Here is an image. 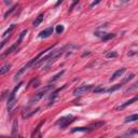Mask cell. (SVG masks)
I'll return each instance as SVG.
<instances>
[{
  "label": "cell",
  "mask_w": 138,
  "mask_h": 138,
  "mask_svg": "<svg viewBox=\"0 0 138 138\" xmlns=\"http://www.w3.org/2000/svg\"><path fill=\"white\" fill-rule=\"evenodd\" d=\"M50 89H52V86H51V85H49V86H46V89H43V90H42V91H40L39 93H37V94L35 95V96H32L31 98L29 99V104H28V105H29V106H31V105H34L35 102L39 101V100L41 99L42 97L44 96V95H46V93L47 91H49Z\"/></svg>",
  "instance_id": "6da1fadb"
},
{
  "label": "cell",
  "mask_w": 138,
  "mask_h": 138,
  "mask_svg": "<svg viewBox=\"0 0 138 138\" xmlns=\"http://www.w3.org/2000/svg\"><path fill=\"white\" fill-rule=\"evenodd\" d=\"M136 97H137V99H138V95H137V96H136Z\"/></svg>",
  "instance_id": "836d02e7"
},
{
  "label": "cell",
  "mask_w": 138,
  "mask_h": 138,
  "mask_svg": "<svg viewBox=\"0 0 138 138\" xmlns=\"http://www.w3.org/2000/svg\"><path fill=\"white\" fill-rule=\"evenodd\" d=\"M64 72H65L64 70H62L61 72H58V74H55V76H54L53 78H52L51 80H50V82H51V83H52V82H55V81H57V80H58L59 78H61V77L63 76V74H64Z\"/></svg>",
  "instance_id": "9a60e30c"
},
{
  "label": "cell",
  "mask_w": 138,
  "mask_h": 138,
  "mask_svg": "<svg viewBox=\"0 0 138 138\" xmlns=\"http://www.w3.org/2000/svg\"><path fill=\"white\" fill-rule=\"evenodd\" d=\"M105 124V122L104 121H101V122H98V123H95V124H92L91 126H90V129H97V127H100L101 125H104Z\"/></svg>",
  "instance_id": "ac0fdd59"
},
{
  "label": "cell",
  "mask_w": 138,
  "mask_h": 138,
  "mask_svg": "<svg viewBox=\"0 0 138 138\" xmlns=\"http://www.w3.org/2000/svg\"><path fill=\"white\" fill-rule=\"evenodd\" d=\"M52 34H53V28H52V27H49V28L44 29V30H42L41 32H40L39 37H40V38H42V39L47 38V37H50Z\"/></svg>",
  "instance_id": "277c9868"
},
{
  "label": "cell",
  "mask_w": 138,
  "mask_h": 138,
  "mask_svg": "<svg viewBox=\"0 0 138 138\" xmlns=\"http://www.w3.org/2000/svg\"><path fill=\"white\" fill-rule=\"evenodd\" d=\"M10 68H11V64H6V65H3V66L1 67V69H0V74H4L6 72H8Z\"/></svg>",
  "instance_id": "8fae6325"
},
{
  "label": "cell",
  "mask_w": 138,
  "mask_h": 138,
  "mask_svg": "<svg viewBox=\"0 0 138 138\" xmlns=\"http://www.w3.org/2000/svg\"><path fill=\"white\" fill-rule=\"evenodd\" d=\"M136 100H138V99H137V97H134V98H130L129 100H127V101H125L123 105H121V106H120V107H118V109H119V110L124 109L125 107H127V106H129V105H132L133 102H135V101H136Z\"/></svg>",
  "instance_id": "52a82bcc"
},
{
  "label": "cell",
  "mask_w": 138,
  "mask_h": 138,
  "mask_svg": "<svg viewBox=\"0 0 138 138\" xmlns=\"http://www.w3.org/2000/svg\"><path fill=\"white\" fill-rule=\"evenodd\" d=\"M14 28H15V25H14V24H12L11 26H10L9 28H8V29H7L6 31L3 32V35H2V38H6V37H8L9 35H10V34H11V32H12V30H13Z\"/></svg>",
  "instance_id": "7c38bea8"
},
{
  "label": "cell",
  "mask_w": 138,
  "mask_h": 138,
  "mask_svg": "<svg viewBox=\"0 0 138 138\" xmlns=\"http://www.w3.org/2000/svg\"><path fill=\"white\" fill-rule=\"evenodd\" d=\"M129 0H121V3H126V2H129Z\"/></svg>",
  "instance_id": "4dcf8cb0"
},
{
  "label": "cell",
  "mask_w": 138,
  "mask_h": 138,
  "mask_svg": "<svg viewBox=\"0 0 138 138\" xmlns=\"http://www.w3.org/2000/svg\"><path fill=\"white\" fill-rule=\"evenodd\" d=\"M11 1H12V0H4V3H6V4H10V3H11Z\"/></svg>",
  "instance_id": "f1b7e54d"
},
{
  "label": "cell",
  "mask_w": 138,
  "mask_h": 138,
  "mask_svg": "<svg viewBox=\"0 0 138 138\" xmlns=\"http://www.w3.org/2000/svg\"><path fill=\"white\" fill-rule=\"evenodd\" d=\"M74 117L72 115H67V117H64V118H61V119L58 120V122H57V124L61 126V129H65V127H67L70 123L74 122Z\"/></svg>",
  "instance_id": "7a4b0ae2"
},
{
  "label": "cell",
  "mask_w": 138,
  "mask_h": 138,
  "mask_svg": "<svg viewBox=\"0 0 138 138\" xmlns=\"http://www.w3.org/2000/svg\"><path fill=\"white\" fill-rule=\"evenodd\" d=\"M95 93H104L105 92V89L102 86H99V87H96V89L94 90Z\"/></svg>",
  "instance_id": "d4e9b609"
},
{
  "label": "cell",
  "mask_w": 138,
  "mask_h": 138,
  "mask_svg": "<svg viewBox=\"0 0 138 138\" xmlns=\"http://www.w3.org/2000/svg\"><path fill=\"white\" fill-rule=\"evenodd\" d=\"M19 46V43H18V42H15V43H14L13 44V46H10L9 47V49L8 50H7V51L6 52H4V53L3 54H2L1 55V57H4V56H7V55H9V54H11V53H13V52L14 51H15V50L17 49V46Z\"/></svg>",
  "instance_id": "5b68a950"
},
{
  "label": "cell",
  "mask_w": 138,
  "mask_h": 138,
  "mask_svg": "<svg viewBox=\"0 0 138 138\" xmlns=\"http://www.w3.org/2000/svg\"><path fill=\"white\" fill-rule=\"evenodd\" d=\"M27 34V29L26 30H23L22 31V34L19 35V38H18V40H17V42H18V43H21L22 41H23V39H24V37H25V35Z\"/></svg>",
  "instance_id": "44dd1931"
},
{
  "label": "cell",
  "mask_w": 138,
  "mask_h": 138,
  "mask_svg": "<svg viewBox=\"0 0 138 138\" xmlns=\"http://www.w3.org/2000/svg\"><path fill=\"white\" fill-rule=\"evenodd\" d=\"M31 84H32V87H38V86H39V84H40L39 79H35V80H32L30 83H29V85H31Z\"/></svg>",
  "instance_id": "ffe728a7"
},
{
  "label": "cell",
  "mask_w": 138,
  "mask_h": 138,
  "mask_svg": "<svg viewBox=\"0 0 138 138\" xmlns=\"http://www.w3.org/2000/svg\"><path fill=\"white\" fill-rule=\"evenodd\" d=\"M16 8H17V4H15V6H13V7H12V8H11V9H10V10H9V11H8V12H7V13H6V14H4V17H6V18H7V17H8V16L10 15V14H11V13H12V12H13V11H14V10H15Z\"/></svg>",
  "instance_id": "7402d4cb"
},
{
  "label": "cell",
  "mask_w": 138,
  "mask_h": 138,
  "mask_svg": "<svg viewBox=\"0 0 138 138\" xmlns=\"http://www.w3.org/2000/svg\"><path fill=\"white\" fill-rule=\"evenodd\" d=\"M89 54H90V52H86V53H84L83 55H82V56H83V57H84V56H86V55H89Z\"/></svg>",
  "instance_id": "1f68e13d"
},
{
  "label": "cell",
  "mask_w": 138,
  "mask_h": 138,
  "mask_svg": "<svg viewBox=\"0 0 138 138\" xmlns=\"http://www.w3.org/2000/svg\"><path fill=\"white\" fill-rule=\"evenodd\" d=\"M17 127H18V124H17V121L13 122V125H12V137H16L17 136Z\"/></svg>",
  "instance_id": "30bf717a"
},
{
  "label": "cell",
  "mask_w": 138,
  "mask_h": 138,
  "mask_svg": "<svg viewBox=\"0 0 138 138\" xmlns=\"http://www.w3.org/2000/svg\"><path fill=\"white\" fill-rule=\"evenodd\" d=\"M64 31V26L63 25H57L56 26V32L57 34H62Z\"/></svg>",
  "instance_id": "cb8c5ba5"
},
{
  "label": "cell",
  "mask_w": 138,
  "mask_h": 138,
  "mask_svg": "<svg viewBox=\"0 0 138 138\" xmlns=\"http://www.w3.org/2000/svg\"><path fill=\"white\" fill-rule=\"evenodd\" d=\"M114 36H115L114 34H105V36L101 37V40H102V41H108L109 39L114 38Z\"/></svg>",
  "instance_id": "2e32d148"
},
{
  "label": "cell",
  "mask_w": 138,
  "mask_h": 138,
  "mask_svg": "<svg viewBox=\"0 0 138 138\" xmlns=\"http://www.w3.org/2000/svg\"><path fill=\"white\" fill-rule=\"evenodd\" d=\"M133 121H138V114H132L129 115V117L125 118L124 122L125 123H129V122H133Z\"/></svg>",
  "instance_id": "9c48e42d"
},
{
  "label": "cell",
  "mask_w": 138,
  "mask_h": 138,
  "mask_svg": "<svg viewBox=\"0 0 138 138\" xmlns=\"http://www.w3.org/2000/svg\"><path fill=\"white\" fill-rule=\"evenodd\" d=\"M121 87H122V83L115 84V85H113L112 87H110V89L108 90V92H109V93H112V92H114V91H118V90H120Z\"/></svg>",
  "instance_id": "e0dca14e"
},
{
  "label": "cell",
  "mask_w": 138,
  "mask_h": 138,
  "mask_svg": "<svg viewBox=\"0 0 138 138\" xmlns=\"http://www.w3.org/2000/svg\"><path fill=\"white\" fill-rule=\"evenodd\" d=\"M117 56H118V54L115 53V52H110V53L107 54V57H108V58H111V57H117Z\"/></svg>",
  "instance_id": "484cf974"
},
{
  "label": "cell",
  "mask_w": 138,
  "mask_h": 138,
  "mask_svg": "<svg viewBox=\"0 0 138 138\" xmlns=\"http://www.w3.org/2000/svg\"><path fill=\"white\" fill-rule=\"evenodd\" d=\"M91 129L90 127H74V129H71L72 133H76V132H86V130Z\"/></svg>",
  "instance_id": "5bb4252c"
},
{
  "label": "cell",
  "mask_w": 138,
  "mask_h": 138,
  "mask_svg": "<svg viewBox=\"0 0 138 138\" xmlns=\"http://www.w3.org/2000/svg\"><path fill=\"white\" fill-rule=\"evenodd\" d=\"M125 70H126L125 68H121V69L117 70V71H115L114 74H112V76H111V78H110V81L112 82V81H114L115 79H118V78H120V77H121L122 74H124V72H125Z\"/></svg>",
  "instance_id": "8992f818"
},
{
  "label": "cell",
  "mask_w": 138,
  "mask_h": 138,
  "mask_svg": "<svg viewBox=\"0 0 138 138\" xmlns=\"http://www.w3.org/2000/svg\"><path fill=\"white\" fill-rule=\"evenodd\" d=\"M92 89H93V85H84V86L77 87V89L74 91V95H76V96H80V95H83V94H85V93L90 92Z\"/></svg>",
  "instance_id": "3957f363"
},
{
  "label": "cell",
  "mask_w": 138,
  "mask_h": 138,
  "mask_svg": "<svg viewBox=\"0 0 138 138\" xmlns=\"http://www.w3.org/2000/svg\"><path fill=\"white\" fill-rule=\"evenodd\" d=\"M135 90H138V81L137 82H135L134 84L132 85L130 87H129V89L126 90V92L129 93V92H132V91H135Z\"/></svg>",
  "instance_id": "d6986e66"
},
{
  "label": "cell",
  "mask_w": 138,
  "mask_h": 138,
  "mask_svg": "<svg viewBox=\"0 0 138 138\" xmlns=\"http://www.w3.org/2000/svg\"><path fill=\"white\" fill-rule=\"evenodd\" d=\"M134 77H135V76H134V74H129V76H127V77L125 78V79H124V80H123V81H122V84H123V83H126L127 81H129V80H132V79H133V78H134Z\"/></svg>",
  "instance_id": "603a6c76"
},
{
  "label": "cell",
  "mask_w": 138,
  "mask_h": 138,
  "mask_svg": "<svg viewBox=\"0 0 138 138\" xmlns=\"http://www.w3.org/2000/svg\"><path fill=\"white\" fill-rule=\"evenodd\" d=\"M134 134H138V129H134V130H130V132L126 133V135H134Z\"/></svg>",
  "instance_id": "4316f807"
},
{
  "label": "cell",
  "mask_w": 138,
  "mask_h": 138,
  "mask_svg": "<svg viewBox=\"0 0 138 138\" xmlns=\"http://www.w3.org/2000/svg\"><path fill=\"white\" fill-rule=\"evenodd\" d=\"M44 122H46V120H41V121H40V123H39V124H38V125H37V127H36V129H35V130H34V132H32V134H31V137H34V136H35V135H36V134H37V133H38V130H39V129H40V127H41V126H42V125H43V124H44Z\"/></svg>",
  "instance_id": "4fadbf2b"
},
{
  "label": "cell",
  "mask_w": 138,
  "mask_h": 138,
  "mask_svg": "<svg viewBox=\"0 0 138 138\" xmlns=\"http://www.w3.org/2000/svg\"><path fill=\"white\" fill-rule=\"evenodd\" d=\"M43 17H44V14H40V15H38V17H36V19L34 21V27H37L39 26L40 24H41V22L43 21Z\"/></svg>",
  "instance_id": "ba28073f"
},
{
  "label": "cell",
  "mask_w": 138,
  "mask_h": 138,
  "mask_svg": "<svg viewBox=\"0 0 138 138\" xmlns=\"http://www.w3.org/2000/svg\"><path fill=\"white\" fill-rule=\"evenodd\" d=\"M99 2H100V0H95L94 2H92V4H91V8H93V7H94V6H96V4H98Z\"/></svg>",
  "instance_id": "83f0119b"
},
{
  "label": "cell",
  "mask_w": 138,
  "mask_h": 138,
  "mask_svg": "<svg viewBox=\"0 0 138 138\" xmlns=\"http://www.w3.org/2000/svg\"><path fill=\"white\" fill-rule=\"evenodd\" d=\"M62 2H63V0H58V1H57V3H56V4H55V7H57V6H59V4H61V3H62Z\"/></svg>",
  "instance_id": "f546056e"
},
{
  "label": "cell",
  "mask_w": 138,
  "mask_h": 138,
  "mask_svg": "<svg viewBox=\"0 0 138 138\" xmlns=\"http://www.w3.org/2000/svg\"><path fill=\"white\" fill-rule=\"evenodd\" d=\"M78 1H79V0H74V4H76L77 3V2ZM74 6H72V7H74Z\"/></svg>",
  "instance_id": "d6a6232c"
}]
</instances>
